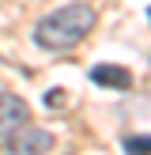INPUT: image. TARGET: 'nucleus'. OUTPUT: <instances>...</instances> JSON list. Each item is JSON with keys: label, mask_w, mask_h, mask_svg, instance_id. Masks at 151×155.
Segmentation results:
<instances>
[{"label": "nucleus", "mask_w": 151, "mask_h": 155, "mask_svg": "<svg viewBox=\"0 0 151 155\" xmlns=\"http://www.w3.org/2000/svg\"><path fill=\"white\" fill-rule=\"evenodd\" d=\"M91 30H95V8L72 0V4H60L57 12H49L45 19H38L34 42L42 45V49H72Z\"/></svg>", "instance_id": "1"}, {"label": "nucleus", "mask_w": 151, "mask_h": 155, "mask_svg": "<svg viewBox=\"0 0 151 155\" xmlns=\"http://www.w3.org/2000/svg\"><path fill=\"white\" fill-rule=\"evenodd\" d=\"M147 19H151V8H147Z\"/></svg>", "instance_id": "7"}, {"label": "nucleus", "mask_w": 151, "mask_h": 155, "mask_svg": "<svg viewBox=\"0 0 151 155\" xmlns=\"http://www.w3.org/2000/svg\"><path fill=\"white\" fill-rule=\"evenodd\" d=\"M128 155H151V136H125Z\"/></svg>", "instance_id": "5"}, {"label": "nucleus", "mask_w": 151, "mask_h": 155, "mask_svg": "<svg viewBox=\"0 0 151 155\" xmlns=\"http://www.w3.org/2000/svg\"><path fill=\"white\" fill-rule=\"evenodd\" d=\"M53 148V133L49 129H34V125H19L15 133H8L4 155H45Z\"/></svg>", "instance_id": "2"}, {"label": "nucleus", "mask_w": 151, "mask_h": 155, "mask_svg": "<svg viewBox=\"0 0 151 155\" xmlns=\"http://www.w3.org/2000/svg\"><path fill=\"white\" fill-rule=\"evenodd\" d=\"M91 83H98V87H113V91H125L132 87V72L121 64H95L91 68Z\"/></svg>", "instance_id": "4"}, {"label": "nucleus", "mask_w": 151, "mask_h": 155, "mask_svg": "<svg viewBox=\"0 0 151 155\" xmlns=\"http://www.w3.org/2000/svg\"><path fill=\"white\" fill-rule=\"evenodd\" d=\"M27 117H30V106L19 95H0V136L15 133L19 125H27Z\"/></svg>", "instance_id": "3"}, {"label": "nucleus", "mask_w": 151, "mask_h": 155, "mask_svg": "<svg viewBox=\"0 0 151 155\" xmlns=\"http://www.w3.org/2000/svg\"><path fill=\"white\" fill-rule=\"evenodd\" d=\"M45 106H49V110H60V106H64V91H49V95H45Z\"/></svg>", "instance_id": "6"}]
</instances>
